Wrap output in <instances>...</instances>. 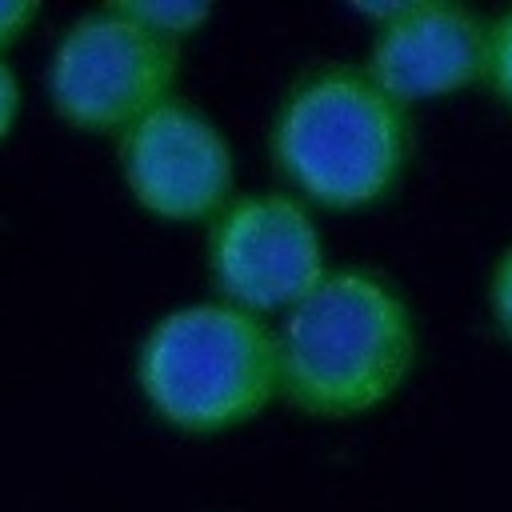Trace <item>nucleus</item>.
<instances>
[{
    "label": "nucleus",
    "instance_id": "nucleus-8",
    "mask_svg": "<svg viewBox=\"0 0 512 512\" xmlns=\"http://www.w3.org/2000/svg\"><path fill=\"white\" fill-rule=\"evenodd\" d=\"M140 24H148L152 32L168 36V40H184L192 32H200L212 20V8L200 0H120Z\"/></svg>",
    "mask_w": 512,
    "mask_h": 512
},
{
    "label": "nucleus",
    "instance_id": "nucleus-6",
    "mask_svg": "<svg viewBox=\"0 0 512 512\" xmlns=\"http://www.w3.org/2000/svg\"><path fill=\"white\" fill-rule=\"evenodd\" d=\"M116 156L128 196L160 220H216L236 200V152L228 136L180 96L132 124Z\"/></svg>",
    "mask_w": 512,
    "mask_h": 512
},
{
    "label": "nucleus",
    "instance_id": "nucleus-12",
    "mask_svg": "<svg viewBox=\"0 0 512 512\" xmlns=\"http://www.w3.org/2000/svg\"><path fill=\"white\" fill-rule=\"evenodd\" d=\"M20 104H24L20 76H16V68H12V64L4 60V52H0V144H4V140H8V132L16 128Z\"/></svg>",
    "mask_w": 512,
    "mask_h": 512
},
{
    "label": "nucleus",
    "instance_id": "nucleus-10",
    "mask_svg": "<svg viewBox=\"0 0 512 512\" xmlns=\"http://www.w3.org/2000/svg\"><path fill=\"white\" fill-rule=\"evenodd\" d=\"M488 312H492L496 328L504 332V340L512 344V244L496 256V264L488 272Z\"/></svg>",
    "mask_w": 512,
    "mask_h": 512
},
{
    "label": "nucleus",
    "instance_id": "nucleus-1",
    "mask_svg": "<svg viewBox=\"0 0 512 512\" xmlns=\"http://www.w3.org/2000/svg\"><path fill=\"white\" fill-rule=\"evenodd\" d=\"M280 396L320 420H348L388 404L412 376L420 332L392 280L332 268L276 328Z\"/></svg>",
    "mask_w": 512,
    "mask_h": 512
},
{
    "label": "nucleus",
    "instance_id": "nucleus-7",
    "mask_svg": "<svg viewBox=\"0 0 512 512\" xmlns=\"http://www.w3.org/2000/svg\"><path fill=\"white\" fill-rule=\"evenodd\" d=\"M356 12L376 20L364 68L404 108L488 80L492 20L480 12L444 0L364 4Z\"/></svg>",
    "mask_w": 512,
    "mask_h": 512
},
{
    "label": "nucleus",
    "instance_id": "nucleus-11",
    "mask_svg": "<svg viewBox=\"0 0 512 512\" xmlns=\"http://www.w3.org/2000/svg\"><path fill=\"white\" fill-rule=\"evenodd\" d=\"M40 8L32 0H0V52L8 44H16L32 24H36Z\"/></svg>",
    "mask_w": 512,
    "mask_h": 512
},
{
    "label": "nucleus",
    "instance_id": "nucleus-5",
    "mask_svg": "<svg viewBox=\"0 0 512 512\" xmlns=\"http://www.w3.org/2000/svg\"><path fill=\"white\" fill-rule=\"evenodd\" d=\"M328 272L324 236L300 196L244 192L208 224V276L224 304L288 312Z\"/></svg>",
    "mask_w": 512,
    "mask_h": 512
},
{
    "label": "nucleus",
    "instance_id": "nucleus-2",
    "mask_svg": "<svg viewBox=\"0 0 512 512\" xmlns=\"http://www.w3.org/2000/svg\"><path fill=\"white\" fill-rule=\"evenodd\" d=\"M268 148L304 204L356 212L400 184L412 160V116L364 64L328 60L288 84Z\"/></svg>",
    "mask_w": 512,
    "mask_h": 512
},
{
    "label": "nucleus",
    "instance_id": "nucleus-9",
    "mask_svg": "<svg viewBox=\"0 0 512 512\" xmlns=\"http://www.w3.org/2000/svg\"><path fill=\"white\" fill-rule=\"evenodd\" d=\"M488 84L496 96L512 108V8H504L492 20V44H488Z\"/></svg>",
    "mask_w": 512,
    "mask_h": 512
},
{
    "label": "nucleus",
    "instance_id": "nucleus-4",
    "mask_svg": "<svg viewBox=\"0 0 512 512\" xmlns=\"http://www.w3.org/2000/svg\"><path fill=\"white\" fill-rule=\"evenodd\" d=\"M180 44L140 24L120 0L76 16L48 56V100L60 120L96 136H124L172 100Z\"/></svg>",
    "mask_w": 512,
    "mask_h": 512
},
{
    "label": "nucleus",
    "instance_id": "nucleus-3",
    "mask_svg": "<svg viewBox=\"0 0 512 512\" xmlns=\"http://www.w3.org/2000/svg\"><path fill=\"white\" fill-rule=\"evenodd\" d=\"M136 384L180 432L240 428L280 396L276 328L224 300L172 308L140 340Z\"/></svg>",
    "mask_w": 512,
    "mask_h": 512
}]
</instances>
